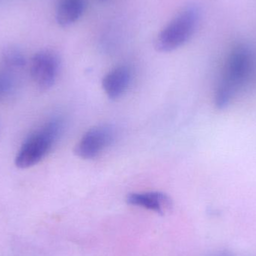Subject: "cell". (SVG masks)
<instances>
[{
  "mask_svg": "<svg viewBox=\"0 0 256 256\" xmlns=\"http://www.w3.org/2000/svg\"><path fill=\"white\" fill-rule=\"evenodd\" d=\"M256 82V50L248 44H239L227 56L222 76L215 90L214 104L218 109L228 108L240 92Z\"/></svg>",
  "mask_w": 256,
  "mask_h": 256,
  "instance_id": "cell-1",
  "label": "cell"
},
{
  "mask_svg": "<svg viewBox=\"0 0 256 256\" xmlns=\"http://www.w3.org/2000/svg\"><path fill=\"white\" fill-rule=\"evenodd\" d=\"M63 126L61 118H54L32 134L22 143L16 155V167L24 170L30 168L42 160L60 138Z\"/></svg>",
  "mask_w": 256,
  "mask_h": 256,
  "instance_id": "cell-2",
  "label": "cell"
},
{
  "mask_svg": "<svg viewBox=\"0 0 256 256\" xmlns=\"http://www.w3.org/2000/svg\"><path fill=\"white\" fill-rule=\"evenodd\" d=\"M200 19V8L195 4L184 8L161 30L155 40L160 52H171L183 46L192 38Z\"/></svg>",
  "mask_w": 256,
  "mask_h": 256,
  "instance_id": "cell-3",
  "label": "cell"
},
{
  "mask_svg": "<svg viewBox=\"0 0 256 256\" xmlns=\"http://www.w3.org/2000/svg\"><path fill=\"white\" fill-rule=\"evenodd\" d=\"M60 64V57L54 51L45 50L34 54L30 64V74L39 88L49 90L55 84Z\"/></svg>",
  "mask_w": 256,
  "mask_h": 256,
  "instance_id": "cell-4",
  "label": "cell"
},
{
  "mask_svg": "<svg viewBox=\"0 0 256 256\" xmlns=\"http://www.w3.org/2000/svg\"><path fill=\"white\" fill-rule=\"evenodd\" d=\"M114 140V131L110 126H96L82 136L75 148V154L85 160L94 159L109 147Z\"/></svg>",
  "mask_w": 256,
  "mask_h": 256,
  "instance_id": "cell-5",
  "label": "cell"
},
{
  "mask_svg": "<svg viewBox=\"0 0 256 256\" xmlns=\"http://www.w3.org/2000/svg\"><path fill=\"white\" fill-rule=\"evenodd\" d=\"M132 79L130 70L127 66H121L111 70L102 81V86L108 98H118L127 91Z\"/></svg>",
  "mask_w": 256,
  "mask_h": 256,
  "instance_id": "cell-6",
  "label": "cell"
},
{
  "mask_svg": "<svg viewBox=\"0 0 256 256\" xmlns=\"http://www.w3.org/2000/svg\"><path fill=\"white\" fill-rule=\"evenodd\" d=\"M128 204L143 208L159 214H164L171 207L168 196L161 192H134L128 196Z\"/></svg>",
  "mask_w": 256,
  "mask_h": 256,
  "instance_id": "cell-7",
  "label": "cell"
},
{
  "mask_svg": "<svg viewBox=\"0 0 256 256\" xmlns=\"http://www.w3.org/2000/svg\"><path fill=\"white\" fill-rule=\"evenodd\" d=\"M85 9L84 0H60L57 6V22L62 26H68L80 18Z\"/></svg>",
  "mask_w": 256,
  "mask_h": 256,
  "instance_id": "cell-8",
  "label": "cell"
},
{
  "mask_svg": "<svg viewBox=\"0 0 256 256\" xmlns=\"http://www.w3.org/2000/svg\"><path fill=\"white\" fill-rule=\"evenodd\" d=\"M3 61L6 66L14 68L24 67L26 60L22 52L15 48H8L2 54Z\"/></svg>",
  "mask_w": 256,
  "mask_h": 256,
  "instance_id": "cell-9",
  "label": "cell"
},
{
  "mask_svg": "<svg viewBox=\"0 0 256 256\" xmlns=\"http://www.w3.org/2000/svg\"><path fill=\"white\" fill-rule=\"evenodd\" d=\"M13 86L12 78L6 74L0 73V98L10 93Z\"/></svg>",
  "mask_w": 256,
  "mask_h": 256,
  "instance_id": "cell-10",
  "label": "cell"
}]
</instances>
